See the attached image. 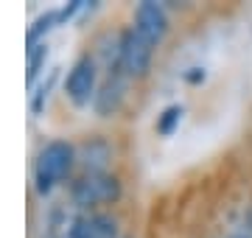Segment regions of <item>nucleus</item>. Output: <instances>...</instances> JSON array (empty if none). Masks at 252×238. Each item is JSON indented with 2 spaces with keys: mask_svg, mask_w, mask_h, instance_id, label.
Returning <instances> with one entry per match:
<instances>
[{
  "mask_svg": "<svg viewBox=\"0 0 252 238\" xmlns=\"http://www.w3.org/2000/svg\"><path fill=\"white\" fill-rule=\"evenodd\" d=\"M73 163H76V149L64 140H51L36 157V168H34L36 193L45 196V193L54 191L56 185L70 174Z\"/></svg>",
  "mask_w": 252,
  "mask_h": 238,
  "instance_id": "nucleus-1",
  "label": "nucleus"
},
{
  "mask_svg": "<svg viewBox=\"0 0 252 238\" xmlns=\"http://www.w3.org/2000/svg\"><path fill=\"white\" fill-rule=\"evenodd\" d=\"M73 202L79 208H93V205H112V202L121 199V182H118L115 174H107V171H98V174H84L73 182L70 188Z\"/></svg>",
  "mask_w": 252,
  "mask_h": 238,
  "instance_id": "nucleus-2",
  "label": "nucleus"
},
{
  "mask_svg": "<svg viewBox=\"0 0 252 238\" xmlns=\"http://www.w3.org/2000/svg\"><path fill=\"white\" fill-rule=\"evenodd\" d=\"M152 54L154 45L149 39H143L135 28H126L121 34V48H118V67L124 70V76L129 79H140L149 73V64H152Z\"/></svg>",
  "mask_w": 252,
  "mask_h": 238,
  "instance_id": "nucleus-3",
  "label": "nucleus"
},
{
  "mask_svg": "<svg viewBox=\"0 0 252 238\" xmlns=\"http://www.w3.org/2000/svg\"><path fill=\"white\" fill-rule=\"evenodd\" d=\"M64 92L76 107H87L90 101H95L98 92V67L93 56H81L79 62L70 67L67 82H64Z\"/></svg>",
  "mask_w": 252,
  "mask_h": 238,
  "instance_id": "nucleus-4",
  "label": "nucleus"
},
{
  "mask_svg": "<svg viewBox=\"0 0 252 238\" xmlns=\"http://www.w3.org/2000/svg\"><path fill=\"white\" fill-rule=\"evenodd\" d=\"M143 39H149L152 45H160L162 37L168 34V14L160 3L154 0H143L135 9V26H132Z\"/></svg>",
  "mask_w": 252,
  "mask_h": 238,
  "instance_id": "nucleus-5",
  "label": "nucleus"
},
{
  "mask_svg": "<svg viewBox=\"0 0 252 238\" xmlns=\"http://www.w3.org/2000/svg\"><path fill=\"white\" fill-rule=\"evenodd\" d=\"M70 238H118V219L109 213H87L73 219Z\"/></svg>",
  "mask_w": 252,
  "mask_h": 238,
  "instance_id": "nucleus-6",
  "label": "nucleus"
},
{
  "mask_svg": "<svg viewBox=\"0 0 252 238\" xmlns=\"http://www.w3.org/2000/svg\"><path fill=\"white\" fill-rule=\"evenodd\" d=\"M124 79H126L124 70L118 67V70H112V73L104 79V84L98 87L93 107H95V112H98L101 118H109V115H115V112L121 110V101H124Z\"/></svg>",
  "mask_w": 252,
  "mask_h": 238,
  "instance_id": "nucleus-7",
  "label": "nucleus"
},
{
  "mask_svg": "<svg viewBox=\"0 0 252 238\" xmlns=\"http://www.w3.org/2000/svg\"><path fill=\"white\" fill-rule=\"evenodd\" d=\"M107 160H109V146L104 143V140H90V143L81 146V163H84V168H87V174L104 171Z\"/></svg>",
  "mask_w": 252,
  "mask_h": 238,
  "instance_id": "nucleus-8",
  "label": "nucleus"
},
{
  "mask_svg": "<svg viewBox=\"0 0 252 238\" xmlns=\"http://www.w3.org/2000/svg\"><path fill=\"white\" fill-rule=\"evenodd\" d=\"M45 59H48V45H45V42H36V45L28 48V84L39 76Z\"/></svg>",
  "mask_w": 252,
  "mask_h": 238,
  "instance_id": "nucleus-9",
  "label": "nucleus"
},
{
  "mask_svg": "<svg viewBox=\"0 0 252 238\" xmlns=\"http://www.w3.org/2000/svg\"><path fill=\"white\" fill-rule=\"evenodd\" d=\"M54 26H59V20H56V11H45L42 17L34 20V26L28 28V45H36V39L42 37V34H48Z\"/></svg>",
  "mask_w": 252,
  "mask_h": 238,
  "instance_id": "nucleus-10",
  "label": "nucleus"
},
{
  "mask_svg": "<svg viewBox=\"0 0 252 238\" xmlns=\"http://www.w3.org/2000/svg\"><path fill=\"white\" fill-rule=\"evenodd\" d=\"M182 120V107L180 104H174V107H168V110L160 115V120H157V132H160L162 138H168V135H174V129L180 126Z\"/></svg>",
  "mask_w": 252,
  "mask_h": 238,
  "instance_id": "nucleus-11",
  "label": "nucleus"
},
{
  "mask_svg": "<svg viewBox=\"0 0 252 238\" xmlns=\"http://www.w3.org/2000/svg\"><path fill=\"white\" fill-rule=\"evenodd\" d=\"M81 9V0H73L70 6H64V9H59L56 11V20H59V23H64V20H70L73 14H76V11Z\"/></svg>",
  "mask_w": 252,
  "mask_h": 238,
  "instance_id": "nucleus-12",
  "label": "nucleus"
},
{
  "mask_svg": "<svg viewBox=\"0 0 252 238\" xmlns=\"http://www.w3.org/2000/svg\"><path fill=\"white\" fill-rule=\"evenodd\" d=\"M202 79H205V70H202V67H190V73H188V82H190V84H199Z\"/></svg>",
  "mask_w": 252,
  "mask_h": 238,
  "instance_id": "nucleus-13",
  "label": "nucleus"
},
{
  "mask_svg": "<svg viewBox=\"0 0 252 238\" xmlns=\"http://www.w3.org/2000/svg\"><path fill=\"white\" fill-rule=\"evenodd\" d=\"M238 238H252V233H247V236H238Z\"/></svg>",
  "mask_w": 252,
  "mask_h": 238,
  "instance_id": "nucleus-14",
  "label": "nucleus"
}]
</instances>
